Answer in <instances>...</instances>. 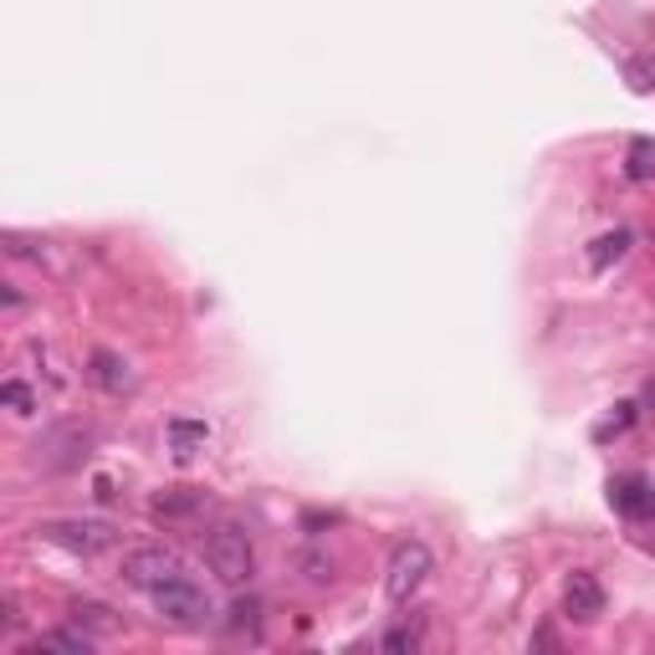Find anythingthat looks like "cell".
I'll list each match as a JSON object with an SVG mask.
<instances>
[{"mask_svg": "<svg viewBox=\"0 0 655 655\" xmlns=\"http://www.w3.org/2000/svg\"><path fill=\"white\" fill-rule=\"evenodd\" d=\"M205 564L221 584L241 589V584H252L256 574V548H252V532L241 528V522H215L205 532Z\"/></svg>", "mask_w": 655, "mask_h": 655, "instance_id": "cell-1", "label": "cell"}, {"mask_svg": "<svg viewBox=\"0 0 655 655\" xmlns=\"http://www.w3.org/2000/svg\"><path fill=\"white\" fill-rule=\"evenodd\" d=\"M37 538L72 558H98L118 548V528L102 517H51V522H37Z\"/></svg>", "mask_w": 655, "mask_h": 655, "instance_id": "cell-2", "label": "cell"}, {"mask_svg": "<svg viewBox=\"0 0 655 655\" xmlns=\"http://www.w3.org/2000/svg\"><path fill=\"white\" fill-rule=\"evenodd\" d=\"M118 579H124L128 589L154 594V589H164V584L185 579V558H179L175 548H164V542H144V548H128L124 554Z\"/></svg>", "mask_w": 655, "mask_h": 655, "instance_id": "cell-3", "label": "cell"}, {"mask_svg": "<svg viewBox=\"0 0 655 655\" xmlns=\"http://www.w3.org/2000/svg\"><path fill=\"white\" fill-rule=\"evenodd\" d=\"M149 605H154V615H159L164 625H175V630H205L215 619V605L205 599V589L189 579V574L175 584H164V589H154Z\"/></svg>", "mask_w": 655, "mask_h": 655, "instance_id": "cell-4", "label": "cell"}, {"mask_svg": "<svg viewBox=\"0 0 655 655\" xmlns=\"http://www.w3.org/2000/svg\"><path fill=\"white\" fill-rule=\"evenodd\" d=\"M430 568H436V558H430L426 542H400L390 554V568H384V594H390V605H410L420 594V584L430 579Z\"/></svg>", "mask_w": 655, "mask_h": 655, "instance_id": "cell-5", "label": "cell"}, {"mask_svg": "<svg viewBox=\"0 0 655 655\" xmlns=\"http://www.w3.org/2000/svg\"><path fill=\"white\" fill-rule=\"evenodd\" d=\"M82 374H88L102 394H128L134 384H139L124 353H108V349H92V353H88V369H82Z\"/></svg>", "mask_w": 655, "mask_h": 655, "instance_id": "cell-6", "label": "cell"}, {"mask_svg": "<svg viewBox=\"0 0 655 655\" xmlns=\"http://www.w3.org/2000/svg\"><path fill=\"white\" fill-rule=\"evenodd\" d=\"M564 609L574 619H584V625H589V619H599L605 615V589H599V579H594V574H568L564 579Z\"/></svg>", "mask_w": 655, "mask_h": 655, "instance_id": "cell-7", "label": "cell"}, {"mask_svg": "<svg viewBox=\"0 0 655 655\" xmlns=\"http://www.w3.org/2000/svg\"><path fill=\"white\" fill-rule=\"evenodd\" d=\"M609 502L625 517L645 522V517H655V487L645 477H619V481H609Z\"/></svg>", "mask_w": 655, "mask_h": 655, "instance_id": "cell-8", "label": "cell"}, {"mask_svg": "<svg viewBox=\"0 0 655 655\" xmlns=\"http://www.w3.org/2000/svg\"><path fill=\"white\" fill-rule=\"evenodd\" d=\"M205 507V491L201 487H164L159 497L149 502L154 517H195Z\"/></svg>", "mask_w": 655, "mask_h": 655, "instance_id": "cell-9", "label": "cell"}, {"mask_svg": "<svg viewBox=\"0 0 655 655\" xmlns=\"http://www.w3.org/2000/svg\"><path fill=\"white\" fill-rule=\"evenodd\" d=\"M205 441H211V426H205V420H169V456H175V461L201 456Z\"/></svg>", "mask_w": 655, "mask_h": 655, "instance_id": "cell-10", "label": "cell"}, {"mask_svg": "<svg viewBox=\"0 0 655 655\" xmlns=\"http://www.w3.org/2000/svg\"><path fill=\"white\" fill-rule=\"evenodd\" d=\"M72 625L88 635H118L124 630V619H118V609L98 605V599H77L72 605Z\"/></svg>", "mask_w": 655, "mask_h": 655, "instance_id": "cell-11", "label": "cell"}, {"mask_svg": "<svg viewBox=\"0 0 655 655\" xmlns=\"http://www.w3.org/2000/svg\"><path fill=\"white\" fill-rule=\"evenodd\" d=\"M26 651H51V655H88L92 651V635L88 630H41L26 641Z\"/></svg>", "mask_w": 655, "mask_h": 655, "instance_id": "cell-12", "label": "cell"}, {"mask_svg": "<svg viewBox=\"0 0 655 655\" xmlns=\"http://www.w3.org/2000/svg\"><path fill=\"white\" fill-rule=\"evenodd\" d=\"M625 252H630V231H625V226L605 231V236H594L589 241V272H609V266H615Z\"/></svg>", "mask_w": 655, "mask_h": 655, "instance_id": "cell-13", "label": "cell"}, {"mask_svg": "<svg viewBox=\"0 0 655 655\" xmlns=\"http://www.w3.org/2000/svg\"><path fill=\"white\" fill-rule=\"evenodd\" d=\"M26 353H31V364H37V379L47 384V390H67V384H72V374L62 369V359H57V349H51V343L37 339Z\"/></svg>", "mask_w": 655, "mask_h": 655, "instance_id": "cell-14", "label": "cell"}, {"mask_svg": "<svg viewBox=\"0 0 655 655\" xmlns=\"http://www.w3.org/2000/svg\"><path fill=\"white\" fill-rule=\"evenodd\" d=\"M0 400L11 404V416H37L41 410V394L31 390V384H26V379H6V384H0Z\"/></svg>", "mask_w": 655, "mask_h": 655, "instance_id": "cell-15", "label": "cell"}, {"mask_svg": "<svg viewBox=\"0 0 655 655\" xmlns=\"http://www.w3.org/2000/svg\"><path fill=\"white\" fill-rule=\"evenodd\" d=\"M625 175H630L635 185L655 179V144L651 139H630V149H625Z\"/></svg>", "mask_w": 655, "mask_h": 655, "instance_id": "cell-16", "label": "cell"}, {"mask_svg": "<svg viewBox=\"0 0 655 655\" xmlns=\"http://www.w3.org/2000/svg\"><path fill=\"white\" fill-rule=\"evenodd\" d=\"M231 630H246V635H256V625H262V605H256V599H236V605H231V619H226Z\"/></svg>", "mask_w": 655, "mask_h": 655, "instance_id": "cell-17", "label": "cell"}, {"mask_svg": "<svg viewBox=\"0 0 655 655\" xmlns=\"http://www.w3.org/2000/svg\"><path fill=\"white\" fill-rule=\"evenodd\" d=\"M625 77L635 82V92H655V57H630Z\"/></svg>", "mask_w": 655, "mask_h": 655, "instance_id": "cell-18", "label": "cell"}, {"mask_svg": "<svg viewBox=\"0 0 655 655\" xmlns=\"http://www.w3.org/2000/svg\"><path fill=\"white\" fill-rule=\"evenodd\" d=\"M420 641H426V630H420V625H400V630H390L384 635V651H420Z\"/></svg>", "mask_w": 655, "mask_h": 655, "instance_id": "cell-19", "label": "cell"}, {"mask_svg": "<svg viewBox=\"0 0 655 655\" xmlns=\"http://www.w3.org/2000/svg\"><path fill=\"white\" fill-rule=\"evenodd\" d=\"M615 410H619V416H609L605 426L594 430L599 441H609V436H619V430H630V426H635V404H630V400H625V404H615Z\"/></svg>", "mask_w": 655, "mask_h": 655, "instance_id": "cell-20", "label": "cell"}, {"mask_svg": "<svg viewBox=\"0 0 655 655\" xmlns=\"http://www.w3.org/2000/svg\"><path fill=\"white\" fill-rule=\"evenodd\" d=\"M0 307H6V313H21V307H26V297H21V292H16V287H11V282H6V287H0Z\"/></svg>", "mask_w": 655, "mask_h": 655, "instance_id": "cell-21", "label": "cell"}]
</instances>
